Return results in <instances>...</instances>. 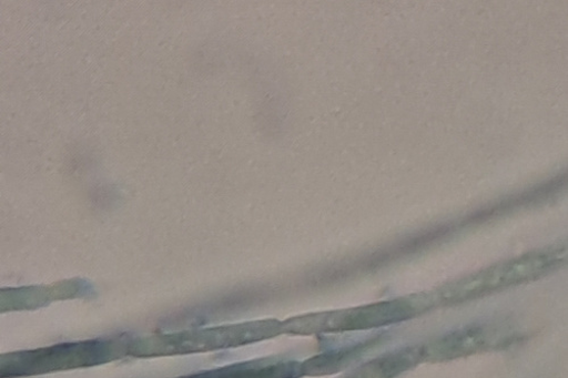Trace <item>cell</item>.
Wrapping results in <instances>:
<instances>
[{
	"instance_id": "obj_1",
	"label": "cell",
	"mask_w": 568,
	"mask_h": 378,
	"mask_svg": "<svg viewBox=\"0 0 568 378\" xmlns=\"http://www.w3.org/2000/svg\"><path fill=\"white\" fill-rule=\"evenodd\" d=\"M423 297L398 299L357 308L305 315L282 323L283 333L295 335L342 334L396 324L423 310Z\"/></svg>"
},
{
	"instance_id": "obj_2",
	"label": "cell",
	"mask_w": 568,
	"mask_h": 378,
	"mask_svg": "<svg viewBox=\"0 0 568 378\" xmlns=\"http://www.w3.org/2000/svg\"><path fill=\"white\" fill-rule=\"evenodd\" d=\"M556 264L550 256H530L484 269L449 283V285L425 297L429 307L455 305L489 296L539 278Z\"/></svg>"
},
{
	"instance_id": "obj_3",
	"label": "cell",
	"mask_w": 568,
	"mask_h": 378,
	"mask_svg": "<svg viewBox=\"0 0 568 378\" xmlns=\"http://www.w3.org/2000/svg\"><path fill=\"white\" fill-rule=\"evenodd\" d=\"M489 344L488 329L468 327L422 348L423 359L444 361L455 359L484 349Z\"/></svg>"
},
{
	"instance_id": "obj_4",
	"label": "cell",
	"mask_w": 568,
	"mask_h": 378,
	"mask_svg": "<svg viewBox=\"0 0 568 378\" xmlns=\"http://www.w3.org/2000/svg\"><path fill=\"white\" fill-rule=\"evenodd\" d=\"M423 359L420 349L410 348L372 360L344 378H394Z\"/></svg>"
},
{
	"instance_id": "obj_5",
	"label": "cell",
	"mask_w": 568,
	"mask_h": 378,
	"mask_svg": "<svg viewBox=\"0 0 568 378\" xmlns=\"http://www.w3.org/2000/svg\"><path fill=\"white\" fill-rule=\"evenodd\" d=\"M302 374L303 367L300 364L277 362L236 366L186 378H293Z\"/></svg>"
}]
</instances>
